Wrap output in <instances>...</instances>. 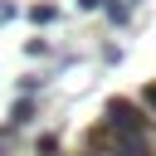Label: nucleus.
<instances>
[{"mask_svg":"<svg viewBox=\"0 0 156 156\" xmlns=\"http://www.w3.org/2000/svg\"><path fill=\"white\" fill-rule=\"evenodd\" d=\"M102 132L112 136H146V117L132 98H112L107 102V117H102Z\"/></svg>","mask_w":156,"mask_h":156,"instance_id":"nucleus-1","label":"nucleus"},{"mask_svg":"<svg viewBox=\"0 0 156 156\" xmlns=\"http://www.w3.org/2000/svg\"><path fill=\"white\" fill-rule=\"evenodd\" d=\"M29 20H34V24H54V20H58V5H34Z\"/></svg>","mask_w":156,"mask_h":156,"instance_id":"nucleus-2","label":"nucleus"},{"mask_svg":"<svg viewBox=\"0 0 156 156\" xmlns=\"http://www.w3.org/2000/svg\"><path fill=\"white\" fill-rule=\"evenodd\" d=\"M29 117H34V102H29V98H20V102H15V117H10V122H15V127H24Z\"/></svg>","mask_w":156,"mask_h":156,"instance_id":"nucleus-3","label":"nucleus"},{"mask_svg":"<svg viewBox=\"0 0 156 156\" xmlns=\"http://www.w3.org/2000/svg\"><path fill=\"white\" fill-rule=\"evenodd\" d=\"M102 5H107V20L112 24H127V5L122 0H102Z\"/></svg>","mask_w":156,"mask_h":156,"instance_id":"nucleus-4","label":"nucleus"},{"mask_svg":"<svg viewBox=\"0 0 156 156\" xmlns=\"http://www.w3.org/2000/svg\"><path fill=\"white\" fill-rule=\"evenodd\" d=\"M141 102H146V107L156 112V83H146V88H141Z\"/></svg>","mask_w":156,"mask_h":156,"instance_id":"nucleus-5","label":"nucleus"},{"mask_svg":"<svg viewBox=\"0 0 156 156\" xmlns=\"http://www.w3.org/2000/svg\"><path fill=\"white\" fill-rule=\"evenodd\" d=\"M15 15H20V10H15L10 0H0V24H5V20H15Z\"/></svg>","mask_w":156,"mask_h":156,"instance_id":"nucleus-6","label":"nucleus"},{"mask_svg":"<svg viewBox=\"0 0 156 156\" xmlns=\"http://www.w3.org/2000/svg\"><path fill=\"white\" fill-rule=\"evenodd\" d=\"M98 5H102V0H78V10H98Z\"/></svg>","mask_w":156,"mask_h":156,"instance_id":"nucleus-7","label":"nucleus"}]
</instances>
